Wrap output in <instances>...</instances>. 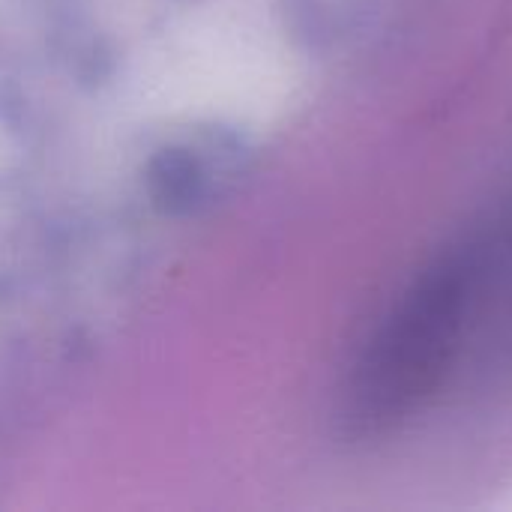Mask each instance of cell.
Masks as SVG:
<instances>
[{
	"label": "cell",
	"mask_w": 512,
	"mask_h": 512,
	"mask_svg": "<svg viewBox=\"0 0 512 512\" xmlns=\"http://www.w3.org/2000/svg\"><path fill=\"white\" fill-rule=\"evenodd\" d=\"M504 249L501 228L477 231L435 258L393 303L345 393V423L354 438H390L438 396Z\"/></svg>",
	"instance_id": "cell-1"
}]
</instances>
